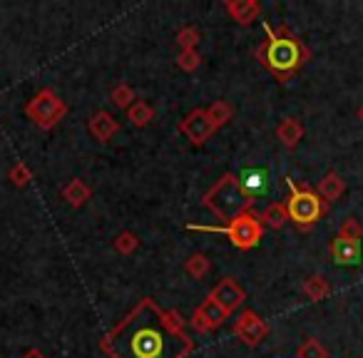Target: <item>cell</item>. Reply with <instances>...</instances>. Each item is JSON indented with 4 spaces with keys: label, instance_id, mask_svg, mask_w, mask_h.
<instances>
[{
    "label": "cell",
    "instance_id": "6da1fadb",
    "mask_svg": "<svg viewBox=\"0 0 363 358\" xmlns=\"http://www.w3.org/2000/svg\"><path fill=\"white\" fill-rule=\"evenodd\" d=\"M107 358H189L194 338L174 308H162L145 296L100 338Z\"/></svg>",
    "mask_w": 363,
    "mask_h": 358
},
{
    "label": "cell",
    "instance_id": "7a4b0ae2",
    "mask_svg": "<svg viewBox=\"0 0 363 358\" xmlns=\"http://www.w3.org/2000/svg\"><path fill=\"white\" fill-rule=\"evenodd\" d=\"M264 43L254 50V57L277 77L279 82H289L308 60H311V50L306 43L291 33V28L279 26L272 28L264 23Z\"/></svg>",
    "mask_w": 363,
    "mask_h": 358
},
{
    "label": "cell",
    "instance_id": "3957f363",
    "mask_svg": "<svg viewBox=\"0 0 363 358\" xmlns=\"http://www.w3.org/2000/svg\"><path fill=\"white\" fill-rule=\"evenodd\" d=\"M252 204H254V197L244 189L242 184V177L232 174H222L212 187L207 189V194L202 197V207L209 209L217 219L222 222H232L237 219L239 214L244 212H252Z\"/></svg>",
    "mask_w": 363,
    "mask_h": 358
},
{
    "label": "cell",
    "instance_id": "277c9868",
    "mask_svg": "<svg viewBox=\"0 0 363 358\" xmlns=\"http://www.w3.org/2000/svg\"><path fill=\"white\" fill-rule=\"evenodd\" d=\"M289 187V199H286V212L289 222L301 232L313 229L328 212V204L316 194V189H311L308 184H296L291 177H286Z\"/></svg>",
    "mask_w": 363,
    "mask_h": 358
},
{
    "label": "cell",
    "instance_id": "5b68a950",
    "mask_svg": "<svg viewBox=\"0 0 363 358\" xmlns=\"http://www.w3.org/2000/svg\"><path fill=\"white\" fill-rule=\"evenodd\" d=\"M189 232H207V234H224L239 252H249L254 249L264 237V224L262 217L254 212H244L237 219H232L224 227H204V224H187Z\"/></svg>",
    "mask_w": 363,
    "mask_h": 358
},
{
    "label": "cell",
    "instance_id": "8992f818",
    "mask_svg": "<svg viewBox=\"0 0 363 358\" xmlns=\"http://www.w3.org/2000/svg\"><path fill=\"white\" fill-rule=\"evenodd\" d=\"M26 115L30 117V122L38 130H52L57 122L65 120L67 105L50 90V87H43V90L26 105Z\"/></svg>",
    "mask_w": 363,
    "mask_h": 358
},
{
    "label": "cell",
    "instance_id": "52a82bcc",
    "mask_svg": "<svg viewBox=\"0 0 363 358\" xmlns=\"http://www.w3.org/2000/svg\"><path fill=\"white\" fill-rule=\"evenodd\" d=\"M179 132L182 135H187L192 145H204V142L217 132V127H214L212 120H209L207 107H197V110H192L184 120L179 122Z\"/></svg>",
    "mask_w": 363,
    "mask_h": 358
},
{
    "label": "cell",
    "instance_id": "ba28073f",
    "mask_svg": "<svg viewBox=\"0 0 363 358\" xmlns=\"http://www.w3.org/2000/svg\"><path fill=\"white\" fill-rule=\"evenodd\" d=\"M234 333H237L239 338H242V343H247V346H259V343L267 338L269 333V323L264 321L262 316H259L257 311H242L237 316V323H234Z\"/></svg>",
    "mask_w": 363,
    "mask_h": 358
},
{
    "label": "cell",
    "instance_id": "9c48e42d",
    "mask_svg": "<svg viewBox=\"0 0 363 358\" xmlns=\"http://www.w3.org/2000/svg\"><path fill=\"white\" fill-rule=\"evenodd\" d=\"M229 318V313L224 311L222 306H219L214 298H204L202 303H199L197 308H194V313H192V328L197 333H209V331H214V328H219L224 321Z\"/></svg>",
    "mask_w": 363,
    "mask_h": 358
},
{
    "label": "cell",
    "instance_id": "30bf717a",
    "mask_svg": "<svg viewBox=\"0 0 363 358\" xmlns=\"http://www.w3.org/2000/svg\"><path fill=\"white\" fill-rule=\"evenodd\" d=\"M209 298H214V301H217L227 313H234L244 301H247V291H244L234 279L227 276V279H222L212 291H209Z\"/></svg>",
    "mask_w": 363,
    "mask_h": 358
},
{
    "label": "cell",
    "instance_id": "8fae6325",
    "mask_svg": "<svg viewBox=\"0 0 363 358\" xmlns=\"http://www.w3.org/2000/svg\"><path fill=\"white\" fill-rule=\"evenodd\" d=\"M328 252H331V259L338 267H356L361 262V242H356V239H346L336 234Z\"/></svg>",
    "mask_w": 363,
    "mask_h": 358
},
{
    "label": "cell",
    "instance_id": "7c38bea8",
    "mask_svg": "<svg viewBox=\"0 0 363 358\" xmlns=\"http://www.w3.org/2000/svg\"><path fill=\"white\" fill-rule=\"evenodd\" d=\"M87 130H90V135L95 137L97 142H110L112 137L120 132V122H117V117L112 115V112L97 110L95 115L87 120Z\"/></svg>",
    "mask_w": 363,
    "mask_h": 358
},
{
    "label": "cell",
    "instance_id": "4fadbf2b",
    "mask_svg": "<svg viewBox=\"0 0 363 358\" xmlns=\"http://www.w3.org/2000/svg\"><path fill=\"white\" fill-rule=\"evenodd\" d=\"M224 11L229 13L234 23L239 26H252L259 16H262V6L257 0H227L224 3Z\"/></svg>",
    "mask_w": 363,
    "mask_h": 358
},
{
    "label": "cell",
    "instance_id": "5bb4252c",
    "mask_svg": "<svg viewBox=\"0 0 363 358\" xmlns=\"http://www.w3.org/2000/svg\"><path fill=\"white\" fill-rule=\"evenodd\" d=\"M343 192H346V182L341 179V174H338V172H326V174H323L321 179H318V184H316V194L326 204L341 199Z\"/></svg>",
    "mask_w": 363,
    "mask_h": 358
},
{
    "label": "cell",
    "instance_id": "9a60e30c",
    "mask_svg": "<svg viewBox=\"0 0 363 358\" xmlns=\"http://www.w3.org/2000/svg\"><path fill=\"white\" fill-rule=\"evenodd\" d=\"M277 137L286 150H296L298 142L303 140V125L296 117H284L277 127Z\"/></svg>",
    "mask_w": 363,
    "mask_h": 358
},
{
    "label": "cell",
    "instance_id": "2e32d148",
    "mask_svg": "<svg viewBox=\"0 0 363 358\" xmlns=\"http://www.w3.org/2000/svg\"><path fill=\"white\" fill-rule=\"evenodd\" d=\"M60 194H62V199H65L67 204H70L72 209H80V207H85L87 204V199L92 197V189L87 187L82 179H70V182L65 184V187L60 189Z\"/></svg>",
    "mask_w": 363,
    "mask_h": 358
},
{
    "label": "cell",
    "instance_id": "e0dca14e",
    "mask_svg": "<svg viewBox=\"0 0 363 358\" xmlns=\"http://www.w3.org/2000/svg\"><path fill=\"white\" fill-rule=\"evenodd\" d=\"M301 291L308 301H323V298L331 293V284L321 276V274H311V276L303 279L301 284Z\"/></svg>",
    "mask_w": 363,
    "mask_h": 358
},
{
    "label": "cell",
    "instance_id": "ac0fdd59",
    "mask_svg": "<svg viewBox=\"0 0 363 358\" xmlns=\"http://www.w3.org/2000/svg\"><path fill=\"white\" fill-rule=\"evenodd\" d=\"M262 224L264 227H269V229H281L284 224L289 222V212H286V202H274V204H269L267 209H264L262 214Z\"/></svg>",
    "mask_w": 363,
    "mask_h": 358
},
{
    "label": "cell",
    "instance_id": "d6986e66",
    "mask_svg": "<svg viewBox=\"0 0 363 358\" xmlns=\"http://www.w3.org/2000/svg\"><path fill=\"white\" fill-rule=\"evenodd\" d=\"M127 120H130L132 127H147L152 120H155V110H152L150 102L137 100L135 105L127 110Z\"/></svg>",
    "mask_w": 363,
    "mask_h": 358
},
{
    "label": "cell",
    "instance_id": "ffe728a7",
    "mask_svg": "<svg viewBox=\"0 0 363 358\" xmlns=\"http://www.w3.org/2000/svg\"><path fill=\"white\" fill-rule=\"evenodd\" d=\"M207 115H209V120H212V125L217 127V130H222L224 125H229V122H232L234 107L229 105V102H224V100H217V102H212V105L207 107Z\"/></svg>",
    "mask_w": 363,
    "mask_h": 358
},
{
    "label": "cell",
    "instance_id": "44dd1931",
    "mask_svg": "<svg viewBox=\"0 0 363 358\" xmlns=\"http://www.w3.org/2000/svg\"><path fill=\"white\" fill-rule=\"evenodd\" d=\"M112 249H115L117 254H122V257H130V254H135L137 249H140V237H137L135 232H130V229H125V232H120L115 237Z\"/></svg>",
    "mask_w": 363,
    "mask_h": 358
},
{
    "label": "cell",
    "instance_id": "7402d4cb",
    "mask_svg": "<svg viewBox=\"0 0 363 358\" xmlns=\"http://www.w3.org/2000/svg\"><path fill=\"white\" fill-rule=\"evenodd\" d=\"M110 102L115 107H120V110H130L132 105L137 102V97H135V90H132L127 82H120L117 87H112V92H110Z\"/></svg>",
    "mask_w": 363,
    "mask_h": 358
},
{
    "label": "cell",
    "instance_id": "603a6c76",
    "mask_svg": "<svg viewBox=\"0 0 363 358\" xmlns=\"http://www.w3.org/2000/svg\"><path fill=\"white\" fill-rule=\"evenodd\" d=\"M212 269V262H209L204 254H192V257L184 262V272L189 274L192 279H204Z\"/></svg>",
    "mask_w": 363,
    "mask_h": 358
},
{
    "label": "cell",
    "instance_id": "cb8c5ba5",
    "mask_svg": "<svg viewBox=\"0 0 363 358\" xmlns=\"http://www.w3.org/2000/svg\"><path fill=\"white\" fill-rule=\"evenodd\" d=\"M8 179H11V184H13V187H18V189L28 187V184L33 182L30 167H28L26 162H16V164L11 167V172H8Z\"/></svg>",
    "mask_w": 363,
    "mask_h": 358
},
{
    "label": "cell",
    "instance_id": "d4e9b609",
    "mask_svg": "<svg viewBox=\"0 0 363 358\" xmlns=\"http://www.w3.org/2000/svg\"><path fill=\"white\" fill-rule=\"evenodd\" d=\"M199 40H202V33L192 26L182 28V30L177 33V45H179V52L182 50H197Z\"/></svg>",
    "mask_w": 363,
    "mask_h": 358
},
{
    "label": "cell",
    "instance_id": "484cf974",
    "mask_svg": "<svg viewBox=\"0 0 363 358\" xmlns=\"http://www.w3.org/2000/svg\"><path fill=\"white\" fill-rule=\"evenodd\" d=\"M296 358H328V351L321 346V341L306 338V341L296 348Z\"/></svg>",
    "mask_w": 363,
    "mask_h": 358
},
{
    "label": "cell",
    "instance_id": "4316f807",
    "mask_svg": "<svg viewBox=\"0 0 363 358\" xmlns=\"http://www.w3.org/2000/svg\"><path fill=\"white\" fill-rule=\"evenodd\" d=\"M199 65H202V55H199L197 50H182L179 55H177V67H179L182 72H194Z\"/></svg>",
    "mask_w": 363,
    "mask_h": 358
},
{
    "label": "cell",
    "instance_id": "83f0119b",
    "mask_svg": "<svg viewBox=\"0 0 363 358\" xmlns=\"http://www.w3.org/2000/svg\"><path fill=\"white\" fill-rule=\"evenodd\" d=\"M338 237L356 239V242H361V237H363V227H361V222H358L356 217H348L346 222L341 224V229H338Z\"/></svg>",
    "mask_w": 363,
    "mask_h": 358
},
{
    "label": "cell",
    "instance_id": "f1b7e54d",
    "mask_svg": "<svg viewBox=\"0 0 363 358\" xmlns=\"http://www.w3.org/2000/svg\"><path fill=\"white\" fill-rule=\"evenodd\" d=\"M242 184H244V189H247V192L254 197V194L264 189V174H262V172H247V174H244V179H242Z\"/></svg>",
    "mask_w": 363,
    "mask_h": 358
},
{
    "label": "cell",
    "instance_id": "f546056e",
    "mask_svg": "<svg viewBox=\"0 0 363 358\" xmlns=\"http://www.w3.org/2000/svg\"><path fill=\"white\" fill-rule=\"evenodd\" d=\"M21 358H48V356H45V353H43V351H40V348H28V351L23 353Z\"/></svg>",
    "mask_w": 363,
    "mask_h": 358
},
{
    "label": "cell",
    "instance_id": "4dcf8cb0",
    "mask_svg": "<svg viewBox=\"0 0 363 358\" xmlns=\"http://www.w3.org/2000/svg\"><path fill=\"white\" fill-rule=\"evenodd\" d=\"M358 120H361V125H363V105L358 107Z\"/></svg>",
    "mask_w": 363,
    "mask_h": 358
}]
</instances>
